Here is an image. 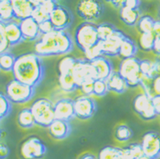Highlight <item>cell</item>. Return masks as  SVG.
<instances>
[{"label": "cell", "instance_id": "cell-51", "mask_svg": "<svg viewBox=\"0 0 160 159\" xmlns=\"http://www.w3.org/2000/svg\"><path fill=\"white\" fill-rule=\"evenodd\" d=\"M78 159H98V157L95 156L92 153L87 152L83 154L82 156H80Z\"/></svg>", "mask_w": 160, "mask_h": 159}, {"label": "cell", "instance_id": "cell-5", "mask_svg": "<svg viewBox=\"0 0 160 159\" xmlns=\"http://www.w3.org/2000/svg\"><path fill=\"white\" fill-rule=\"evenodd\" d=\"M5 95L12 103L24 104L30 101L35 95V87L12 79L5 86Z\"/></svg>", "mask_w": 160, "mask_h": 159}, {"label": "cell", "instance_id": "cell-38", "mask_svg": "<svg viewBox=\"0 0 160 159\" xmlns=\"http://www.w3.org/2000/svg\"><path fill=\"white\" fill-rule=\"evenodd\" d=\"M126 149L132 159H138L139 157L145 155L142 144L139 143H133L129 145L128 147H126Z\"/></svg>", "mask_w": 160, "mask_h": 159}, {"label": "cell", "instance_id": "cell-47", "mask_svg": "<svg viewBox=\"0 0 160 159\" xmlns=\"http://www.w3.org/2000/svg\"><path fill=\"white\" fill-rule=\"evenodd\" d=\"M107 3H111L112 5L118 9H121L125 4V0H105Z\"/></svg>", "mask_w": 160, "mask_h": 159}, {"label": "cell", "instance_id": "cell-48", "mask_svg": "<svg viewBox=\"0 0 160 159\" xmlns=\"http://www.w3.org/2000/svg\"><path fill=\"white\" fill-rule=\"evenodd\" d=\"M153 90L155 95H160V76L156 77L153 79Z\"/></svg>", "mask_w": 160, "mask_h": 159}, {"label": "cell", "instance_id": "cell-23", "mask_svg": "<svg viewBox=\"0 0 160 159\" xmlns=\"http://www.w3.org/2000/svg\"><path fill=\"white\" fill-rule=\"evenodd\" d=\"M119 15L122 22L129 27L137 25L141 18V13L139 9H130L126 6H123L120 9Z\"/></svg>", "mask_w": 160, "mask_h": 159}, {"label": "cell", "instance_id": "cell-34", "mask_svg": "<svg viewBox=\"0 0 160 159\" xmlns=\"http://www.w3.org/2000/svg\"><path fill=\"white\" fill-rule=\"evenodd\" d=\"M117 30L116 27L109 23H102L97 25V32H98L99 38L101 41L107 40L114 33V32Z\"/></svg>", "mask_w": 160, "mask_h": 159}, {"label": "cell", "instance_id": "cell-16", "mask_svg": "<svg viewBox=\"0 0 160 159\" xmlns=\"http://www.w3.org/2000/svg\"><path fill=\"white\" fill-rule=\"evenodd\" d=\"M20 27L22 30V36L24 40L37 41L42 35L40 32L39 24L32 17H28L22 21H20Z\"/></svg>", "mask_w": 160, "mask_h": 159}, {"label": "cell", "instance_id": "cell-52", "mask_svg": "<svg viewBox=\"0 0 160 159\" xmlns=\"http://www.w3.org/2000/svg\"><path fill=\"white\" fill-rule=\"evenodd\" d=\"M29 1L32 3V5H33L34 7H38L43 3L45 0H29Z\"/></svg>", "mask_w": 160, "mask_h": 159}, {"label": "cell", "instance_id": "cell-11", "mask_svg": "<svg viewBox=\"0 0 160 159\" xmlns=\"http://www.w3.org/2000/svg\"><path fill=\"white\" fill-rule=\"evenodd\" d=\"M72 76L79 89L83 83L88 80H96V72L95 68L90 63V61L87 60L78 59L77 63L74 67Z\"/></svg>", "mask_w": 160, "mask_h": 159}, {"label": "cell", "instance_id": "cell-42", "mask_svg": "<svg viewBox=\"0 0 160 159\" xmlns=\"http://www.w3.org/2000/svg\"><path fill=\"white\" fill-rule=\"evenodd\" d=\"M56 6H57L56 1H54V0H45L39 7L43 9L44 12L46 13L47 15H49L50 16V14L53 12L54 9H56Z\"/></svg>", "mask_w": 160, "mask_h": 159}, {"label": "cell", "instance_id": "cell-29", "mask_svg": "<svg viewBox=\"0 0 160 159\" xmlns=\"http://www.w3.org/2000/svg\"><path fill=\"white\" fill-rule=\"evenodd\" d=\"M16 61V56L9 51L0 54V67L4 72H12Z\"/></svg>", "mask_w": 160, "mask_h": 159}, {"label": "cell", "instance_id": "cell-15", "mask_svg": "<svg viewBox=\"0 0 160 159\" xmlns=\"http://www.w3.org/2000/svg\"><path fill=\"white\" fill-rule=\"evenodd\" d=\"M55 114L56 119L70 121L75 115L74 100L70 98H62L55 103Z\"/></svg>", "mask_w": 160, "mask_h": 159}, {"label": "cell", "instance_id": "cell-25", "mask_svg": "<svg viewBox=\"0 0 160 159\" xmlns=\"http://www.w3.org/2000/svg\"><path fill=\"white\" fill-rule=\"evenodd\" d=\"M17 122L22 129H32L36 124L31 108H24L19 112L17 116Z\"/></svg>", "mask_w": 160, "mask_h": 159}, {"label": "cell", "instance_id": "cell-35", "mask_svg": "<svg viewBox=\"0 0 160 159\" xmlns=\"http://www.w3.org/2000/svg\"><path fill=\"white\" fill-rule=\"evenodd\" d=\"M12 111V102L9 101L5 94L0 95V117L1 120L9 116Z\"/></svg>", "mask_w": 160, "mask_h": 159}, {"label": "cell", "instance_id": "cell-30", "mask_svg": "<svg viewBox=\"0 0 160 159\" xmlns=\"http://www.w3.org/2000/svg\"><path fill=\"white\" fill-rule=\"evenodd\" d=\"M115 138L120 142L129 141L133 136V130L126 124H119L115 129Z\"/></svg>", "mask_w": 160, "mask_h": 159}, {"label": "cell", "instance_id": "cell-2", "mask_svg": "<svg viewBox=\"0 0 160 159\" xmlns=\"http://www.w3.org/2000/svg\"><path fill=\"white\" fill-rule=\"evenodd\" d=\"M73 40L65 30L42 34L34 44V53L40 57L67 55L73 49Z\"/></svg>", "mask_w": 160, "mask_h": 159}, {"label": "cell", "instance_id": "cell-14", "mask_svg": "<svg viewBox=\"0 0 160 159\" xmlns=\"http://www.w3.org/2000/svg\"><path fill=\"white\" fill-rule=\"evenodd\" d=\"M125 37L126 35L123 32L117 29L111 37H108L107 40L101 41L103 55L108 57H113L118 55L120 46Z\"/></svg>", "mask_w": 160, "mask_h": 159}, {"label": "cell", "instance_id": "cell-24", "mask_svg": "<svg viewBox=\"0 0 160 159\" xmlns=\"http://www.w3.org/2000/svg\"><path fill=\"white\" fill-rule=\"evenodd\" d=\"M137 49H137L136 43L130 37L126 36L121 43L118 56L123 60L136 57V55L137 54Z\"/></svg>", "mask_w": 160, "mask_h": 159}, {"label": "cell", "instance_id": "cell-55", "mask_svg": "<svg viewBox=\"0 0 160 159\" xmlns=\"http://www.w3.org/2000/svg\"><path fill=\"white\" fill-rule=\"evenodd\" d=\"M54 1H57V0H54Z\"/></svg>", "mask_w": 160, "mask_h": 159}, {"label": "cell", "instance_id": "cell-18", "mask_svg": "<svg viewBox=\"0 0 160 159\" xmlns=\"http://www.w3.org/2000/svg\"><path fill=\"white\" fill-rule=\"evenodd\" d=\"M95 68L97 79L108 80L113 72V67L110 60L105 56H101L90 61Z\"/></svg>", "mask_w": 160, "mask_h": 159}, {"label": "cell", "instance_id": "cell-37", "mask_svg": "<svg viewBox=\"0 0 160 159\" xmlns=\"http://www.w3.org/2000/svg\"><path fill=\"white\" fill-rule=\"evenodd\" d=\"M109 92L107 80L96 79L94 83V95L97 97H102Z\"/></svg>", "mask_w": 160, "mask_h": 159}, {"label": "cell", "instance_id": "cell-41", "mask_svg": "<svg viewBox=\"0 0 160 159\" xmlns=\"http://www.w3.org/2000/svg\"><path fill=\"white\" fill-rule=\"evenodd\" d=\"M94 83H95V80L91 79L88 80L81 85L79 89L83 95L90 96L91 95H94Z\"/></svg>", "mask_w": 160, "mask_h": 159}, {"label": "cell", "instance_id": "cell-1", "mask_svg": "<svg viewBox=\"0 0 160 159\" xmlns=\"http://www.w3.org/2000/svg\"><path fill=\"white\" fill-rule=\"evenodd\" d=\"M12 74L14 79L37 87L43 79L45 67L41 57L37 54L26 53L16 56Z\"/></svg>", "mask_w": 160, "mask_h": 159}, {"label": "cell", "instance_id": "cell-26", "mask_svg": "<svg viewBox=\"0 0 160 159\" xmlns=\"http://www.w3.org/2000/svg\"><path fill=\"white\" fill-rule=\"evenodd\" d=\"M58 83L62 90L67 93H72L78 89L77 83L73 78L72 73L59 74Z\"/></svg>", "mask_w": 160, "mask_h": 159}, {"label": "cell", "instance_id": "cell-6", "mask_svg": "<svg viewBox=\"0 0 160 159\" xmlns=\"http://www.w3.org/2000/svg\"><path fill=\"white\" fill-rule=\"evenodd\" d=\"M118 72L126 80L129 88H136L142 83L143 74L141 70V60L136 57L122 60Z\"/></svg>", "mask_w": 160, "mask_h": 159}, {"label": "cell", "instance_id": "cell-10", "mask_svg": "<svg viewBox=\"0 0 160 159\" xmlns=\"http://www.w3.org/2000/svg\"><path fill=\"white\" fill-rule=\"evenodd\" d=\"M74 109L77 117L81 120H87L96 114L97 106L95 100L90 96L80 95L74 99Z\"/></svg>", "mask_w": 160, "mask_h": 159}, {"label": "cell", "instance_id": "cell-53", "mask_svg": "<svg viewBox=\"0 0 160 159\" xmlns=\"http://www.w3.org/2000/svg\"><path fill=\"white\" fill-rule=\"evenodd\" d=\"M155 63H156V69H157L158 76H160V59L156 60Z\"/></svg>", "mask_w": 160, "mask_h": 159}, {"label": "cell", "instance_id": "cell-13", "mask_svg": "<svg viewBox=\"0 0 160 159\" xmlns=\"http://www.w3.org/2000/svg\"><path fill=\"white\" fill-rule=\"evenodd\" d=\"M72 20L73 18L71 11L68 8L60 4H57L49 16V21L52 22L56 30L66 31L72 25Z\"/></svg>", "mask_w": 160, "mask_h": 159}, {"label": "cell", "instance_id": "cell-7", "mask_svg": "<svg viewBox=\"0 0 160 159\" xmlns=\"http://www.w3.org/2000/svg\"><path fill=\"white\" fill-rule=\"evenodd\" d=\"M46 153V145L37 136H30L25 139L19 148L21 159H43Z\"/></svg>", "mask_w": 160, "mask_h": 159}, {"label": "cell", "instance_id": "cell-32", "mask_svg": "<svg viewBox=\"0 0 160 159\" xmlns=\"http://www.w3.org/2000/svg\"><path fill=\"white\" fill-rule=\"evenodd\" d=\"M154 23H155V21L151 16L143 15V16H141L136 26H137V28L141 34L148 33V32H152Z\"/></svg>", "mask_w": 160, "mask_h": 159}, {"label": "cell", "instance_id": "cell-49", "mask_svg": "<svg viewBox=\"0 0 160 159\" xmlns=\"http://www.w3.org/2000/svg\"><path fill=\"white\" fill-rule=\"evenodd\" d=\"M152 33L154 34L156 38L160 37V21H155Z\"/></svg>", "mask_w": 160, "mask_h": 159}, {"label": "cell", "instance_id": "cell-45", "mask_svg": "<svg viewBox=\"0 0 160 159\" xmlns=\"http://www.w3.org/2000/svg\"><path fill=\"white\" fill-rule=\"evenodd\" d=\"M9 154V149L8 146L5 144L2 143L1 147H0V158L1 159H5L8 157Z\"/></svg>", "mask_w": 160, "mask_h": 159}, {"label": "cell", "instance_id": "cell-54", "mask_svg": "<svg viewBox=\"0 0 160 159\" xmlns=\"http://www.w3.org/2000/svg\"><path fill=\"white\" fill-rule=\"evenodd\" d=\"M138 159H150V158H149L148 156H146V155H143V156H142L141 157H139Z\"/></svg>", "mask_w": 160, "mask_h": 159}, {"label": "cell", "instance_id": "cell-43", "mask_svg": "<svg viewBox=\"0 0 160 159\" xmlns=\"http://www.w3.org/2000/svg\"><path fill=\"white\" fill-rule=\"evenodd\" d=\"M39 28L41 34L49 33V32H53L54 30H56L55 27H54V26H53L52 22H50L49 20L42 22V23H40Z\"/></svg>", "mask_w": 160, "mask_h": 159}, {"label": "cell", "instance_id": "cell-27", "mask_svg": "<svg viewBox=\"0 0 160 159\" xmlns=\"http://www.w3.org/2000/svg\"><path fill=\"white\" fill-rule=\"evenodd\" d=\"M15 18L14 9L10 0H0V22L7 23Z\"/></svg>", "mask_w": 160, "mask_h": 159}, {"label": "cell", "instance_id": "cell-31", "mask_svg": "<svg viewBox=\"0 0 160 159\" xmlns=\"http://www.w3.org/2000/svg\"><path fill=\"white\" fill-rule=\"evenodd\" d=\"M141 70L144 77L150 78H155L156 77H158L155 61L141 60Z\"/></svg>", "mask_w": 160, "mask_h": 159}, {"label": "cell", "instance_id": "cell-19", "mask_svg": "<svg viewBox=\"0 0 160 159\" xmlns=\"http://www.w3.org/2000/svg\"><path fill=\"white\" fill-rule=\"evenodd\" d=\"M12 3L15 18L22 21L31 17L35 7L29 0H10Z\"/></svg>", "mask_w": 160, "mask_h": 159}, {"label": "cell", "instance_id": "cell-17", "mask_svg": "<svg viewBox=\"0 0 160 159\" xmlns=\"http://www.w3.org/2000/svg\"><path fill=\"white\" fill-rule=\"evenodd\" d=\"M49 135L56 141L65 140L71 135L72 126L68 121L55 119L48 128Z\"/></svg>", "mask_w": 160, "mask_h": 159}, {"label": "cell", "instance_id": "cell-22", "mask_svg": "<svg viewBox=\"0 0 160 159\" xmlns=\"http://www.w3.org/2000/svg\"><path fill=\"white\" fill-rule=\"evenodd\" d=\"M109 91L113 92L116 94H123L129 88L126 80L123 78V77L118 72H115L111 74V76L107 80Z\"/></svg>", "mask_w": 160, "mask_h": 159}, {"label": "cell", "instance_id": "cell-3", "mask_svg": "<svg viewBox=\"0 0 160 159\" xmlns=\"http://www.w3.org/2000/svg\"><path fill=\"white\" fill-rule=\"evenodd\" d=\"M100 41L97 32V25L93 22H83L75 30L74 43L83 52H85L87 49L97 44Z\"/></svg>", "mask_w": 160, "mask_h": 159}, {"label": "cell", "instance_id": "cell-33", "mask_svg": "<svg viewBox=\"0 0 160 159\" xmlns=\"http://www.w3.org/2000/svg\"><path fill=\"white\" fill-rule=\"evenodd\" d=\"M156 37L152 32L141 34V37L139 39V44L142 50L144 51H152L155 43Z\"/></svg>", "mask_w": 160, "mask_h": 159}, {"label": "cell", "instance_id": "cell-39", "mask_svg": "<svg viewBox=\"0 0 160 159\" xmlns=\"http://www.w3.org/2000/svg\"><path fill=\"white\" fill-rule=\"evenodd\" d=\"M9 47H10V43L5 35L3 23L0 22V54L7 52Z\"/></svg>", "mask_w": 160, "mask_h": 159}, {"label": "cell", "instance_id": "cell-21", "mask_svg": "<svg viewBox=\"0 0 160 159\" xmlns=\"http://www.w3.org/2000/svg\"><path fill=\"white\" fill-rule=\"evenodd\" d=\"M3 26H4L5 35L9 40L10 46L16 45L21 43L22 40H24L22 30L20 27V23L15 21H11L7 23H3Z\"/></svg>", "mask_w": 160, "mask_h": 159}, {"label": "cell", "instance_id": "cell-9", "mask_svg": "<svg viewBox=\"0 0 160 159\" xmlns=\"http://www.w3.org/2000/svg\"><path fill=\"white\" fill-rule=\"evenodd\" d=\"M133 108L136 113L145 121L154 119L158 113L154 109L152 98L145 93L139 94L133 101Z\"/></svg>", "mask_w": 160, "mask_h": 159}, {"label": "cell", "instance_id": "cell-50", "mask_svg": "<svg viewBox=\"0 0 160 159\" xmlns=\"http://www.w3.org/2000/svg\"><path fill=\"white\" fill-rule=\"evenodd\" d=\"M152 51H153L154 54L160 55V37L156 38V40H155V43H154V47Z\"/></svg>", "mask_w": 160, "mask_h": 159}, {"label": "cell", "instance_id": "cell-40", "mask_svg": "<svg viewBox=\"0 0 160 159\" xmlns=\"http://www.w3.org/2000/svg\"><path fill=\"white\" fill-rule=\"evenodd\" d=\"M32 17L38 24H40V23H42V22H45V21L49 20V15H47L46 13L44 12L39 6L35 7L33 12H32Z\"/></svg>", "mask_w": 160, "mask_h": 159}, {"label": "cell", "instance_id": "cell-36", "mask_svg": "<svg viewBox=\"0 0 160 159\" xmlns=\"http://www.w3.org/2000/svg\"><path fill=\"white\" fill-rule=\"evenodd\" d=\"M85 55V60L89 61H91L95 59L101 57V56H104L103 55V51H102V44H101V41L99 42L97 44L93 46L89 49H87L85 52H83Z\"/></svg>", "mask_w": 160, "mask_h": 159}, {"label": "cell", "instance_id": "cell-8", "mask_svg": "<svg viewBox=\"0 0 160 159\" xmlns=\"http://www.w3.org/2000/svg\"><path fill=\"white\" fill-rule=\"evenodd\" d=\"M76 10L80 18L85 22H92L100 18L104 6L101 0H79Z\"/></svg>", "mask_w": 160, "mask_h": 159}, {"label": "cell", "instance_id": "cell-46", "mask_svg": "<svg viewBox=\"0 0 160 159\" xmlns=\"http://www.w3.org/2000/svg\"><path fill=\"white\" fill-rule=\"evenodd\" d=\"M140 3H141V0H125L124 6L130 9H139Z\"/></svg>", "mask_w": 160, "mask_h": 159}, {"label": "cell", "instance_id": "cell-12", "mask_svg": "<svg viewBox=\"0 0 160 159\" xmlns=\"http://www.w3.org/2000/svg\"><path fill=\"white\" fill-rule=\"evenodd\" d=\"M141 144L146 156L150 159L160 158V135L158 132H147L142 137Z\"/></svg>", "mask_w": 160, "mask_h": 159}, {"label": "cell", "instance_id": "cell-4", "mask_svg": "<svg viewBox=\"0 0 160 159\" xmlns=\"http://www.w3.org/2000/svg\"><path fill=\"white\" fill-rule=\"evenodd\" d=\"M55 104L47 98H38L30 107L36 124L43 128H49L56 119Z\"/></svg>", "mask_w": 160, "mask_h": 159}, {"label": "cell", "instance_id": "cell-20", "mask_svg": "<svg viewBox=\"0 0 160 159\" xmlns=\"http://www.w3.org/2000/svg\"><path fill=\"white\" fill-rule=\"evenodd\" d=\"M98 159H132V157L129 156L126 147L108 146L100 151Z\"/></svg>", "mask_w": 160, "mask_h": 159}, {"label": "cell", "instance_id": "cell-28", "mask_svg": "<svg viewBox=\"0 0 160 159\" xmlns=\"http://www.w3.org/2000/svg\"><path fill=\"white\" fill-rule=\"evenodd\" d=\"M78 59L75 58L73 56H66L59 61L58 71L59 74L72 73L74 67L77 63Z\"/></svg>", "mask_w": 160, "mask_h": 159}, {"label": "cell", "instance_id": "cell-44", "mask_svg": "<svg viewBox=\"0 0 160 159\" xmlns=\"http://www.w3.org/2000/svg\"><path fill=\"white\" fill-rule=\"evenodd\" d=\"M152 103L158 115H160V95H155L152 97Z\"/></svg>", "mask_w": 160, "mask_h": 159}]
</instances>
